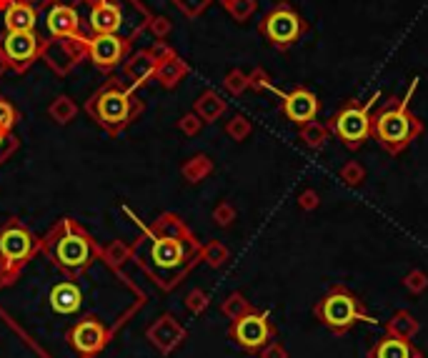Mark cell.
I'll return each instance as SVG.
<instances>
[{"mask_svg": "<svg viewBox=\"0 0 428 358\" xmlns=\"http://www.w3.org/2000/svg\"><path fill=\"white\" fill-rule=\"evenodd\" d=\"M41 251L68 271H86L103 256L98 243L71 218L53 225L41 241Z\"/></svg>", "mask_w": 428, "mask_h": 358, "instance_id": "277c9868", "label": "cell"}, {"mask_svg": "<svg viewBox=\"0 0 428 358\" xmlns=\"http://www.w3.org/2000/svg\"><path fill=\"white\" fill-rule=\"evenodd\" d=\"M88 108H91L96 121L108 133H118V131H123L131 123V118L136 116L141 106L133 101L128 91H123V88L118 86H106L93 98V103Z\"/></svg>", "mask_w": 428, "mask_h": 358, "instance_id": "9c48e42d", "label": "cell"}, {"mask_svg": "<svg viewBox=\"0 0 428 358\" xmlns=\"http://www.w3.org/2000/svg\"><path fill=\"white\" fill-rule=\"evenodd\" d=\"M48 28L53 36H73L78 31V13L68 6H56L48 16Z\"/></svg>", "mask_w": 428, "mask_h": 358, "instance_id": "ac0fdd59", "label": "cell"}, {"mask_svg": "<svg viewBox=\"0 0 428 358\" xmlns=\"http://www.w3.org/2000/svg\"><path fill=\"white\" fill-rule=\"evenodd\" d=\"M136 6L133 0H121V3H116V0H98V6L93 8L91 13V26L93 31L98 33V36H118V33H126V8ZM128 33H126V41H128ZM131 43V41H128Z\"/></svg>", "mask_w": 428, "mask_h": 358, "instance_id": "4fadbf2b", "label": "cell"}, {"mask_svg": "<svg viewBox=\"0 0 428 358\" xmlns=\"http://www.w3.org/2000/svg\"><path fill=\"white\" fill-rule=\"evenodd\" d=\"M195 111L200 113V118H203L205 123H213V121H218V118L223 116L225 101L218 96V93L208 91V93H203V96L198 98V103H195Z\"/></svg>", "mask_w": 428, "mask_h": 358, "instance_id": "ffe728a7", "label": "cell"}, {"mask_svg": "<svg viewBox=\"0 0 428 358\" xmlns=\"http://www.w3.org/2000/svg\"><path fill=\"white\" fill-rule=\"evenodd\" d=\"M338 175H341V180L346 185H351V188H358V185L366 180V168H363L358 160H348V163L343 165L341 170H338Z\"/></svg>", "mask_w": 428, "mask_h": 358, "instance_id": "7402d4cb", "label": "cell"}, {"mask_svg": "<svg viewBox=\"0 0 428 358\" xmlns=\"http://www.w3.org/2000/svg\"><path fill=\"white\" fill-rule=\"evenodd\" d=\"M411 358H426V356H423V353L421 351H418V348H416V351H413V356Z\"/></svg>", "mask_w": 428, "mask_h": 358, "instance_id": "e575fe53", "label": "cell"}, {"mask_svg": "<svg viewBox=\"0 0 428 358\" xmlns=\"http://www.w3.org/2000/svg\"><path fill=\"white\" fill-rule=\"evenodd\" d=\"M215 223L218 225H230L233 223V218H235V210H233V205L230 203H220L218 208H215Z\"/></svg>", "mask_w": 428, "mask_h": 358, "instance_id": "f546056e", "label": "cell"}, {"mask_svg": "<svg viewBox=\"0 0 428 358\" xmlns=\"http://www.w3.org/2000/svg\"><path fill=\"white\" fill-rule=\"evenodd\" d=\"M418 331H421V323H418V318L413 316L411 311H406V308L396 311L391 316V321H386V333L403 338V341H413V338L418 336Z\"/></svg>", "mask_w": 428, "mask_h": 358, "instance_id": "e0dca14e", "label": "cell"}, {"mask_svg": "<svg viewBox=\"0 0 428 358\" xmlns=\"http://www.w3.org/2000/svg\"><path fill=\"white\" fill-rule=\"evenodd\" d=\"M146 306V293L108 258L68 271L38 248L0 281V318L41 358H96Z\"/></svg>", "mask_w": 428, "mask_h": 358, "instance_id": "6da1fadb", "label": "cell"}, {"mask_svg": "<svg viewBox=\"0 0 428 358\" xmlns=\"http://www.w3.org/2000/svg\"><path fill=\"white\" fill-rule=\"evenodd\" d=\"M381 98V93L371 98L366 103H358V101H346L341 108L336 111V116L328 121L331 126V133L346 145L348 150H358L368 138H371V131H373V116H371V108L373 103Z\"/></svg>", "mask_w": 428, "mask_h": 358, "instance_id": "8992f818", "label": "cell"}, {"mask_svg": "<svg viewBox=\"0 0 428 358\" xmlns=\"http://www.w3.org/2000/svg\"><path fill=\"white\" fill-rule=\"evenodd\" d=\"M278 98H280V108H283V116L296 123L298 128L311 121L318 118V111H321V101L318 96L306 86H296L291 93H280L278 91Z\"/></svg>", "mask_w": 428, "mask_h": 358, "instance_id": "8fae6325", "label": "cell"}, {"mask_svg": "<svg viewBox=\"0 0 428 358\" xmlns=\"http://www.w3.org/2000/svg\"><path fill=\"white\" fill-rule=\"evenodd\" d=\"M250 131H253V126H250V121L243 116H235L233 121L225 126V133H228L233 140H245L250 135Z\"/></svg>", "mask_w": 428, "mask_h": 358, "instance_id": "d4e9b609", "label": "cell"}, {"mask_svg": "<svg viewBox=\"0 0 428 358\" xmlns=\"http://www.w3.org/2000/svg\"><path fill=\"white\" fill-rule=\"evenodd\" d=\"M403 286H406V291L411 293H423L428 291V276L426 271H421V268H413V271H408L406 276H403Z\"/></svg>", "mask_w": 428, "mask_h": 358, "instance_id": "cb8c5ba5", "label": "cell"}, {"mask_svg": "<svg viewBox=\"0 0 428 358\" xmlns=\"http://www.w3.org/2000/svg\"><path fill=\"white\" fill-rule=\"evenodd\" d=\"M331 135H333L331 126L321 123V121H311V123L301 126V131H298V140H301L308 150H321Z\"/></svg>", "mask_w": 428, "mask_h": 358, "instance_id": "d6986e66", "label": "cell"}, {"mask_svg": "<svg viewBox=\"0 0 428 358\" xmlns=\"http://www.w3.org/2000/svg\"><path fill=\"white\" fill-rule=\"evenodd\" d=\"M258 31L273 48L288 51V48H293L308 33V23L303 21V16L291 3L280 0V3H275L263 16Z\"/></svg>", "mask_w": 428, "mask_h": 358, "instance_id": "52a82bcc", "label": "cell"}, {"mask_svg": "<svg viewBox=\"0 0 428 358\" xmlns=\"http://www.w3.org/2000/svg\"><path fill=\"white\" fill-rule=\"evenodd\" d=\"M175 3H178V8H183L188 16H198L210 0H175Z\"/></svg>", "mask_w": 428, "mask_h": 358, "instance_id": "4dcf8cb0", "label": "cell"}, {"mask_svg": "<svg viewBox=\"0 0 428 358\" xmlns=\"http://www.w3.org/2000/svg\"><path fill=\"white\" fill-rule=\"evenodd\" d=\"M13 121H16V113H13V108L8 106V103L0 101V131H8V128H11Z\"/></svg>", "mask_w": 428, "mask_h": 358, "instance_id": "1f68e13d", "label": "cell"}, {"mask_svg": "<svg viewBox=\"0 0 428 358\" xmlns=\"http://www.w3.org/2000/svg\"><path fill=\"white\" fill-rule=\"evenodd\" d=\"M313 313H316L318 321L331 333H336V336L348 333L356 323H371V326L378 323V318L363 308L361 298L353 291H348L343 283H336V286L313 306Z\"/></svg>", "mask_w": 428, "mask_h": 358, "instance_id": "5b68a950", "label": "cell"}, {"mask_svg": "<svg viewBox=\"0 0 428 358\" xmlns=\"http://www.w3.org/2000/svg\"><path fill=\"white\" fill-rule=\"evenodd\" d=\"M183 126H185V131H190V133H193V131L198 128V123H195V118H190V116L183 121Z\"/></svg>", "mask_w": 428, "mask_h": 358, "instance_id": "836d02e7", "label": "cell"}, {"mask_svg": "<svg viewBox=\"0 0 428 358\" xmlns=\"http://www.w3.org/2000/svg\"><path fill=\"white\" fill-rule=\"evenodd\" d=\"M185 173H188L193 180H198L200 175L210 173V163H208V158H203V155H200V158H193V165H188V168H185Z\"/></svg>", "mask_w": 428, "mask_h": 358, "instance_id": "f1b7e54d", "label": "cell"}, {"mask_svg": "<svg viewBox=\"0 0 428 358\" xmlns=\"http://www.w3.org/2000/svg\"><path fill=\"white\" fill-rule=\"evenodd\" d=\"M260 358H288V351H285L280 343H275V341H270L268 346L260 351Z\"/></svg>", "mask_w": 428, "mask_h": 358, "instance_id": "d6a6232c", "label": "cell"}, {"mask_svg": "<svg viewBox=\"0 0 428 358\" xmlns=\"http://www.w3.org/2000/svg\"><path fill=\"white\" fill-rule=\"evenodd\" d=\"M413 351H416V346L411 341L386 333V336L376 338V343L368 351V358H411Z\"/></svg>", "mask_w": 428, "mask_h": 358, "instance_id": "9a60e30c", "label": "cell"}, {"mask_svg": "<svg viewBox=\"0 0 428 358\" xmlns=\"http://www.w3.org/2000/svg\"><path fill=\"white\" fill-rule=\"evenodd\" d=\"M416 88H418V78H413L406 96L386 101V106L373 116L371 135L378 140V145L391 155L403 153V150H406L413 140L421 138L423 133V123L408 111V103L413 101Z\"/></svg>", "mask_w": 428, "mask_h": 358, "instance_id": "3957f363", "label": "cell"}, {"mask_svg": "<svg viewBox=\"0 0 428 358\" xmlns=\"http://www.w3.org/2000/svg\"><path fill=\"white\" fill-rule=\"evenodd\" d=\"M220 3H223V8L238 23L248 21V18L253 16L255 11H258V3H255V0H220Z\"/></svg>", "mask_w": 428, "mask_h": 358, "instance_id": "44dd1931", "label": "cell"}, {"mask_svg": "<svg viewBox=\"0 0 428 358\" xmlns=\"http://www.w3.org/2000/svg\"><path fill=\"white\" fill-rule=\"evenodd\" d=\"M133 258L163 291H170L203 258V248L178 215H160L133 243Z\"/></svg>", "mask_w": 428, "mask_h": 358, "instance_id": "7a4b0ae2", "label": "cell"}, {"mask_svg": "<svg viewBox=\"0 0 428 358\" xmlns=\"http://www.w3.org/2000/svg\"><path fill=\"white\" fill-rule=\"evenodd\" d=\"M38 51H41V43L33 31H11L6 36H0V53L18 71L31 66Z\"/></svg>", "mask_w": 428, "mask_h": 358, "instance_id": "7c38bea8", "label": "cell"}, {"mask_svg": "<svg viewBox=\"0 0 428 358\" xmlns=\"http://www.w3.org/2000/svg\"><path fill=\"white\" fill-rule=\"evenodd\" d=\"M318 205H321V200H318V193L313 188L303 190V193L298 195V208L301 210H316Z\"/></svg>", "mask_w": 428, "mask_h": 358, "instance_id": "83f0119b", "label": "cell"}, {"mask_svg": "<svg viewBox=\"0 0 428 358\" xmlns=\"http://www.w3.org/2000/svg\"><path fill=\"white\" fill-rule=\"evenodd\" d=\"M225 91L228 93H233V96H240V93L245 91V88L250 86V81H248V76L245 73H240V71H230L228 76H225Z\"/></svg>", "mask_w": 428, "mask_h": 358, "instance_id": "484cf974", "label": "cell"}, {"mask_svg": "<svg viewBox=\"0 0 428 358\" xmlns=\"http://www.w3.org/2000/svg\"><path fill=\"white\" fill-rule=\"evenodd\" d=\"M275 323L265 311H248L233 318L228 328L230 341L245 353H260L270 341H275Z\"/></svg>", "mask_w": 428, "mask_h": 358, "instance_id": "30bf717a", "label": "cell"}, {"mask_svg": "<svg viewBox=\"0 0 428 358\" xmlns=\"http://www.w3.org/2000/svg\"><path fill=\"white\" fill-rule=\"evenodd\" d=\"M248 311H253V306H250V303L245 301L240 293H230V296L225 298L223 313L230 318V321H233V318H238V316H243V313H248Z\"/></svg>", "mask_w": 428, "mask_h": 358, "instance_id": "603a6c76", "label": "cell"}, {"mask_svg": "<svg viewBox=\"0 0 428 358\" xmlns=\"http://www.w3.org/2000/svg\"><path fill=\"white\" fill-rule=\"evenodd\" d=\"M126 46L128 43L121 36H96L91 41V46H88V51H91V58L96 61V66L111 68L123 61Z\"/></svg>", "mask_w": 428, "mask_h": 358, "instance_id": "5bb4252c", "label": "cell"}, {"mask_svg": "<svg viewBox=\"0 0 428 358\" xmlns=\"http://www.w3.org/2000/svg\"><path fill=\"white\" fill-rule=\"evenodd\" d=\"M41 248V241L18 220H8L0 228V281L18 271L26 261H31L33 253Z\"/></svg>", "mask_w": 428, "mask_h": 358, "instance_id": "ba28073f", "label": "cell"}, {"mask_svg": "<svg viewBox=\"0 0 428 358\" xmlns=\"http://www.w3.org/2000/svg\"><path fill=\"white\" fill-rule=\"evenodd\" d=\"M36 28V13L28 3H11L3 13V36L11 31H33Z\"/></svg>", "mask_w": 428, "mask_h": 358, "instance_id": "2e32d148", "label": "cell"}, {"mask_svg": "<svg viewBox=\"0 0 428 358\" xmlns=\"http://www.w3.org/2000/svg\"><path fill=\"white\" fill-rule=\"evenodd\" d=\"M203 258L213 268H218V266H223V263L228 261V251H225V246H220V243H210V246L203 251Z\"/></svg>", "mask_w": 428, "mask_h": 358, "instance_id": "4316f807", "label": "cell"}]
</instances>
